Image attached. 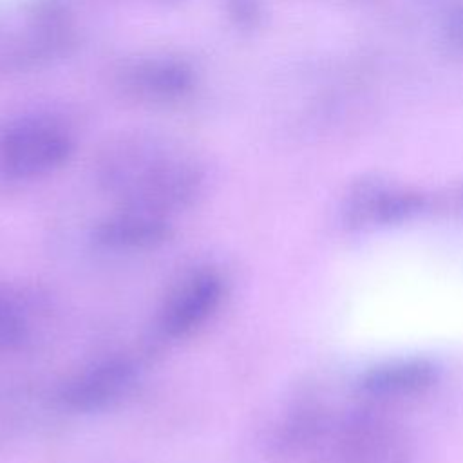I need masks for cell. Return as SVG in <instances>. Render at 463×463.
Returning <instances> with one entry per match:
<instances>
[{
    "mask_svg": "<svg viewBox=\"0 0 463 463\" xmlns=\"http://www.w3.org/2000/svg\"><path fill=\"white\" fill-rule=\"evenodd\" d=\"M172 235L168 217L121 206L96 230V241L109 250H146L165 242Z\"/></svg>",
    "mask_w": 463,
    "mask_h": 463,
    "instance_id": "52a82bcc",
    "label": "cell"
},
{
    "mask_svg": "<svg viewBox=\"0 0 463 463\" xmlns=\"http://www.w3.org/2000/svg\"><path fill=\"white\" fill-rule=\"evenodd\" d=\"M33 336L27 306L5 288H0V354L22 351Z\"/></svg>",
    "mask_w": 463,
    "mask_h": 463,
    "instance_id": "9c48e42d",
    "label": "cell"
},
{
    "mask_svg": "<svg viewBox=\"0 0 463 463\" xmlns=\"http://www.w3.org/2000/svg\"><path fill=\"white\" fill-rule=\"evenodd\" d=\"M137 380V365L127 356L98 360L71 378L58 389V403L74 412L101 411L121 400Z\"/></svg>",
    "mask_w": 463,
    "mask_h": 463,
    "instance_id": "5b68a950",
    "label": "cell"
},
{
    "mask_svg": "<svg viewBox=\"0 0 463 463\" xmlns=\"http://www.w3.org/2000/svg\"><path fill=\"white\" fill-rule=\"evenodd\" d=\"M420 206L421 199L414 194L380 192L356 204L354 215L367 222H394L414 213Z\"/></svg>",
    "mask_w": 463,
    "mask_h": 463,
    "instance_id": "30bf717a",
    "label": "cell"
},
{
    "mask_svg": "<svg viewBox=\"0 0 463 463\" xmlns=\"http://www.w3.org/2000/svg\"><path fill=\"white\" fill-rule=\"evenodd\" d=\"M436 378L434 367L425 360H396L365 373L362 385L374 398H409L427 391Z\"/></svg>",
    "mask_w": 463,
    "mask_h": 463,
    "instance_id": "ba28073f",
    "label": "cell"
},
{
    "mask_svg": "<svg viewBox=\"0 0 463 463\" xmlns=\"http://www.w3.org/2000/svg\"><path fill=\"white\" fill-rule=\"evenodd\" d=\"M311 447H322V463H407L409 449L392 425L356 418L331 429L324 423Z\"/></svg>",
    "mask_w": 463,
    "mask_h": 463,
    "instance_id": "3957f363",
    "label": "cell"
},
{
    "mask_svg": "<svg viewBox=\"0 0 463 463\" xmlns=\"http://www.w3.org/2000/svg\"><path fill=\"white\" fill-rule=\"evenodd\" d=\"M192 71L174 58H145L121 72L127 92L146 101H172L192 87Z\"/></svg>",
    "mask_w": 463,
    "mask_h": 463,
    "instance_id": "8992f818",
    "label": "cell"
},
{
    "mask_svg": "<svg viewBox=\"0 0 463 463\" xmlns=\"http://www.w3.org/2000/svg\"><path fill=\"white\" fill-rule=\"evenodd\" d=\"M226 297V279L212 266L197 268L177 280L157 315L161 336L177 340L203 327Z\"/></svg>",
    "mask_w": 463,
    "mask_h": 463,
    "instance_id": "277c9868",
    "label": "cell"
},
{
    "mask_svg": "<svg viewBox=\"0 0 463 463\" xmlns=\"http://www.w3.org/2000/svg\"><path fill=\"white\" fill-rule=\"evenodd\" d=\"M72 152L71 132L54 118L25 116L0 132V172L36 179L58 170Z\"/></svg>",
    "mask_w": 463,
    "mask_h": 463,
    "instance_id": "7a4b0ae2",
    "label": "cell"
},
{
    "mask_svg": "<svg viewBox=\"0 0 463 463\" xmlns=\"http://www.w3.org/2000/svg\"><path fill=\"white\" fill-rule=\"evenodd\" d=\"M101 179L123 206L168 217L195 199L203 175L177 145L137 134L121 137L107 148Z\"/></svg>",
    "mask_w": 463,
    "mask_h": 463,
    "instance_id": "6da1fadb",
    "label": "cell"
}]
</instances>
